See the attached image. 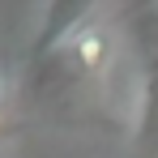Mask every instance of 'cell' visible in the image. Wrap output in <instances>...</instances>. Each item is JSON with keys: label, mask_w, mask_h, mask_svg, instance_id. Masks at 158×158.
Returning <instances> with one entry per match:
<instances>
[{"label": "cell", "mask_w": 158, "mask_h": 158, "mask_svg": "<svg viewBox=\"0 0 158 158\" xmlns=\"http://www.w3.org/2000/svg\"><path fill=\"white\" fill-rule=\"evenodd\" d=\"M85 17H90V9L77 4V0H73V4H52V9H47V22H43V30H39L34 47H30V60L43 64L47 56H56L81 26H85Z\"/></svg>", "instance_id": "6da1fadb"}, {"label": "cell", "mask_w": 158, "mask_h": 158, "mask_svg": "<svg viewBox=\"0 0 158 158\" xmlns=\"http://www.w3.org/2000/svg\"><path fill=\"white\" fill-rule=\"evenodd\" d=\"M0 111H4V81H0Z\"/></svg>", "instance_id": "7a4b0ae2"}]
</instances>
